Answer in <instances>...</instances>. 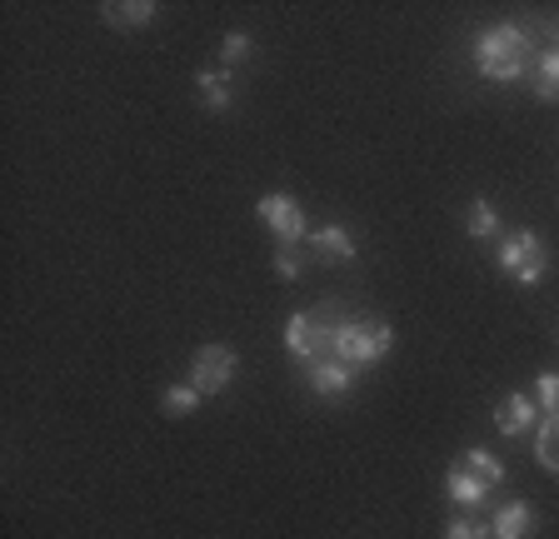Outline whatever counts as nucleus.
<instances>
[{
  "instance_id": "f257e3e1",
  "label": "nucleus",
  "mask_w": 559,
  "mask_h": 539,
  "mask_svg": "<svg viewBox=\"0 0 559 539\" xmlns=\"http://www.w3.org/2000/svg\"><path fill=\"white\" fill-rule=\"evenodd\" d=\"M475 65H479L485 81L514 85V81L530 75V65H535V40H530V31L514 25V21L489 25V31L475 36Z\"/></svg>"
},
{
  "instance_id": "f03ea898",
  "label": "nucleus",
  "mask_w": 559,
  "mask_h": 539,
  "mask_svg": "<svg viewBox=\"0 0 559 539\" xmlns=\"http://www.w3.org/2000/svg\"><path fill=\"white\" fill-rule=\"evenodd\" d=\"M395 345V330L384 325V320H340L335 325V340H330V355L345 360L349 370H360V364H374L390 355Z\"/></svg>"
},
{
  "instance_id": "7ed1b4c3",
  "label": "nucleus",
  "mask_w": 559,
  "mask_h": 539,
  "mask_svg": "<svg viewBox=\"0 0 559 539\" xmlns=\"http://www.w3.org/2000/svg\"><path fill=\"white\" fill-rule=\"evenodd\" d=\"M500 270L510 280H520L524 290H535L539 280L549 275V250L539 240V230H514L500 240Z\"/></svg>"
},
{
  "instance_id": "20e7f679",
  "label": "nucleus",
  "mask_w": 559,
  "mask_h": 539,
  "mask_svg": "<svg viewBox=\"0 0 559 539\" xmlns=\"http://www.w3.org/2000/svg\"><path fill=\"white\" fill-rule=\"evenodd\" d=\"M335 325L340 320H330L325 310H300V315L285 320V350H290L295 360H305V364L325 360L330 340H335Z\"/></svg>"
},
{
  "instance_id": "39448f33",
  "label": "nucleus",
  "mask_w": 559,
  "mask_h": 539,
  "mask_svg": "<svg viewBox=\"0 0 559 539\" xmlns=\"http://www.w3.org/2000/svg\"><path fill=\"white\" fill-rule=\"evenodd\" d=\"M235 370H240V355H235L230 345H200L195 360H190V385H195L200 395H221L235 380Z\"/></svg>"
},
{
  "instance_id": "423d86ee",
  "label": "nucleus",
  "mask_w": 559,
  "mask_h": 539,
  "mask_svg": "<svg viewBox=\"0 0 559 539\" xmlns=\"http://www.w3.org/2000/svg\"><path fill=\"white\" fill-rule=\"evenodd\" d=\"M255 215L270 225V235H275L280 245H300L305 235H310V225H305V211H300V200L285 195V190H275V195H260Z\"/></svg>"
},
{
  "instance_id": "0eeeda50",
  "label": "nucleus",
  "mask_w": 559,
  "mask_h": 539,
  "mask_svg": "<svg viewBox=\"0 0 559 539\" xmlns=\"http://www.w3.org/2000/svg\"><path fill=\"white\" fill-rule=\"evenodd\" d=\"M310 390L320 399H345L349 390H355V370H349L345 360H335V355H330V360H314L310 364Z\"/></svg>"
},
{
  "instance_id": "6e6552de",
  "label": "nucleus",
  "mask_w": 559,
  "mask_h": 539,
  "mask_svg": "<svg viewBox=\"0 0 559 539\" xmlns=\"http://www.w3.org/2000/svg\"><path fill=\"white\" fill-rule=\"evenodd\" d=\"M535 410H539V405L530 395H504L500 410H495V430H500L504 440H520V434L535 424Z\"/></svg>"
},
{
  "instance_id": "1a4fd4ad",
  "label": "nucleus",
  "mask_w": 559,
  "mask_h": 539,
  "mask_svg": "<svg viewBox=\"0 0 559 539\" xmlns=\"http://www.w3.org/2000/svg\"><path fill=\"white\" fill-rule=\"evenodd\" d=\"M489 529H495V539H530V529H535V510H530L524 500H510V504L495 510Z\"/></svg>"
},
{
  "instance_id": "9d476101",
  "label": "nucleus",
  "mask_w": 559,
  "mask_h": 539,
  "mask_svg": "<svg viewBox=\"0 0 559 539\" xmlns=\"http://www.w3.org/2000/svg\"><path fill=\"white\" fill-rule=\"evenodd\" d=\"M310 245L320 250V255L340 260V265H349V260L360 255V250H355V235H349L345 225H320V230H310Z\"/></svg>"
},
{
  "instance_id": "9b49d317",
  "label": "nucleus",
  "mask_w": 559,
  "mask_h": 539,
  "mask_svg": "<svg viewBox=\"0 0 559 539\" xmlns=\"http://www.w3.org/2000/svg\"><path fill=\"white\" fill-rule=\"evenodd\" d=\"M195 91H200V106L205 110H230V100H235V81H230V71H200L195 75Z\"/></svg>"
},
{
  "instance_id": "f8f14e48",
  "label": "nucleus",
  "mask_w": 559,
  "mask_h": 539,
  "mask_svg": "<svg viewBox=\"0 0 559 539\" xmlns=\"http://www.w3.org/2000/svg\"><path fill=\"white\" fill-rule=\"evenodd\" d=\"M444 494H450V500L460 504V510H475V504H485V494H489V490L475 480V475H469L465 465H454L450 475H444Z\"/></svg>"
},
{
  "instance_id": "ddd939ff",
  "label": "nucleus",
  "mask_w": 559,
  "mask_h": 539,
  "mask_svg": "<svg viewBox=\"0 0 559 539\" xmlns=\"http://www.w3.org/2000/svg\"><path fill=\"white\" fill-rule=\"evenodd\" d=\"M100 15L116 25V31H140L145 21H155V0H130V5H116V0H105Z\"/></svg>"
},
{
  "instance_id": "4468645a",
  "label": "nucleus",
  "mask_w": 559,
  "mask_h": 539,
  "mask_svg": "<svg viewBox=\"0 0 559 539\" xmlns=\"http://www.w3.org/2000/svg\"><path fill=\"white\" fill-rule=\"evenodd\" d=\"M530 85H535L539 100H559V46H549L545 56H535V65H530Z\"/></svg>"
},
{
  "instance_id": "2eb2a0df",
  "label": "nucleus",
  "mask_w": 559,
  "mask_h": 539,
  "mask_svg": "<svg viewBox=\"0 0 559 539\" xmlns=\"http://www.w3.org/2000/svg\"><path fill=\"white\" fill-rule=\"evenodd\" d=\"M460 465L469 469V475H475L479 484H485V490H495V484H504V465L495 455H489V450H465V455H460Z\"/></svg>"
},
{
  "instance_id": "dca6fc26",
  "label": "nucleus",
  "mask_w": 559,
  "mask_h": 539,
  "mask_svg": "<svg viewBox=\"0 0 559 539\" xmlns=\"http://www.w3.org/2000/svg\"><path fill=\"white\" fill-rule=\"evenodd\" d=\"M535 459L549 469V475H559V415L539 420V430H535Z\"/></svg>"
},
{
  "instance_id": "f3484780",
  "label": "nucleus",
  "mask_w": 559,
  "mask_h": 539,
  "mask_svg": "<svg viewBox=\"0 0 559 539\" xmlns=\"http://www.w3.org/2000/svg\"><path fill=\"white\" fill-rule=\"evenodd\" d=\"M200 399H205V395H200L190 380H180V385H170V390L160 395V410H165V415H195Z\"/></svg>"
},
{
  "instance_id": "a211bd4d",
  "label": "nucleus",
  "mask_w": 559,
  "mask_h": 539,
  "mask_svg": "<svg viewBox=\"0 0 559 539\" xmlns=\"http://www.w3.org/2000/svg\"><path fill=\"white\" fill-rule=\"evenodd\" d=\"M465 230L475 235V240H489V235H500V215H495V205H489V200H475V205H469Z\"/></svg>"
},
{
  "instance_id": "6ab92c4d",
  "label": "nucleus",
  "mask_w": 559,
  "mask_h": 539,
  "mask_svg": "<svg viewBox=\"0 0 559 539\" xmlns=\"http://www.w3.org/2000/svg\"><path fill=\"white\" fill-rule=\"evenodd\" d=\"M250 36H245V31H230V36H225V46H221V60H225V71H240L245 60H250Z\"/></svg>"
},
{
  "instance_id": "aec40b11",
  "label": "nucleus",
  "mask_w": 559,
  "mask_h": 539,
  "mask_svg": "<svg viewBox=\"0 0 559 539\" xmlns=\"http://www.w3.org/2000/svg\"><path fill=\"white\" fill-rule=\"evenodd\" d=\"M535 395H539V405H545V415H559V370H539Z\"/></svg>"
},
{
  "instance_id": "412c9836",
  "label": "nucleus",
  "mask_w": 559,
  "mask_h": 539,
  "mask_svg": "<svg viewBox=\"0 0 559 539\" xmlns=\"http://www.w3.org/2000/svg\"><path fill=\"white\" fill-rule=\"evenodd\" d=\"M444 539H495V529H489L485 519H450Z\"/></svg>"
},
{
  "instance_id": "4be33fe9",
  "label": "nucleus",
  "mask_w": 559,
  "mask_h": 539,
  "mask_svg": "<svg viewBox=\"0 0 559 539\" xmlns=\"http://www.w3.org/2000/svg\"><path fill=\"white\" fill-rule=\"evenodd\" d=\"M275 275H280V280H295V275H300V250H295V245H280L275 250Z\"/></svg>"
}]
</instances>
